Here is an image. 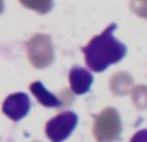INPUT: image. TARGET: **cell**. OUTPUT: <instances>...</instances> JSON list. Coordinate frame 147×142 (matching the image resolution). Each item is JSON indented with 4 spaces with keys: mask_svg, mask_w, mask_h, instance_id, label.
I'll list each match as a JSON object with an SVG mask.
<instances>
[{
    "mask_svg": "<svg viewBox=\"0 0 147 142\" xmlns=\"http://www.w3.org/2000/svg\"><path fill=\"white\" fill-rule=\"evenodd\" d=\"M130 142H147V129H141L137 133H134Z\"/></svg>",
    "mask_w": 147,
    "mask_h": 142,
    "instance_id": "cell-7",
    "label": "cell"
},
{
    "mask_svg": "<svg viewBox=\"0 0 147 142\" xmlns=\"http://www.w3.org/2000/svg\"><path fill=\"white\" fill-rule=\"evenodd\" d=\"M70 88L76 96H81L89 92L92 84H93V75L90 71L84 67L74 66L69 74Z\"/></svg>",
    "mask_w": 147,
    "mask_h": 142,
    "instance_id": "cell-4",
    "label": "cell"
},
{
    "mask_svg": "<svg viewBox=\"0 0 147 142\" xmlns=\"http://www.w3.org/2000/svg\"><path fill=\"white\" fill-rule=\"evenodd\" d=\"M30 91L35 96V98L45 107H59L63 105V102L53 93H51L41 81H34L30 85Z\"/></svg>",
    "mask_w": 147,
    "mask_h": 142,
    "instance_id": "cell-5",
    "label": "cell"
},
{
    "mask_svg": "<svg viewBox=\"0 0 147 142\" xmlns=\"http://www.w3.org/2000/svg\"><path fill=\"white\" fill-rule=\"evenodd\" d=\"M25 7L36 10L38 13H47L52 9L53 1L52 0H20Z\"/></svg>",
    "mask_w": 147,
    "mask_h": 142,
    "instance_id": "cell-6",
    "label": "cell"
},
{
    "mask_svg": "<svg viewBox=\"0 0 147 142\" xmlns=\"http://www.w3.org/2000/svg\"><path fill=\"white\" fill-rule=\"evenodd\" d=\"M30 107L31 102L28 96L26 93L18 92V93H13L5 98L4 103H3V112L13 122H18L28 114Z\"/></svg>",
    "mask_w": 147,
    "mask_h": 142,
    "instance_id": "cell-3",
    "label": "cell"
},
{
    "mask_svg": "<svg viewBox=\"0 0 147 142\" xmlns=\"http://www.w3.org/2000/svg\"><path fill=\"white\" fill-rule=\"evenodd\" d=\"M116 23H111L99 35L94 36L83 48L85 62L94 72H102L109 66L120 62L127 56V45L114 36Z\"/></svg>",
    "mask_w": 147,
    "mask_h": 142,
    "instance_id": "cell-1",
    "label": "cell"
},
{
    "mask_svg": "<svg viewBox=\"0 0 147 142\" xmlns=\"http://www.w3.org/2000/svg\"><path fill=\"white\" fill-rule=\"evenodd\" d=\"M79 118L72 111H63L52 118L45 125L47 137L52 142H63L71 136L78 125Z\"/></svg>",
    "mask_w": 147,
    "mask_h": 142,
    "instance_id": "cell-2",
    "label": "cell"
}]
</instances>
